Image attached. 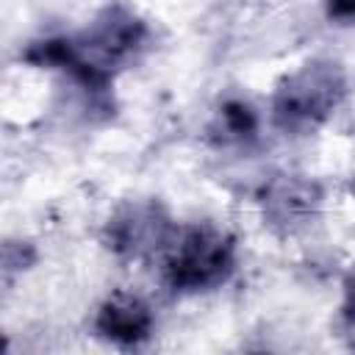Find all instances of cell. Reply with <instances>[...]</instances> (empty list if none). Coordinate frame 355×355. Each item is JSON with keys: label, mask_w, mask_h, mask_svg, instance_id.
<instances>
[{"label": "cell", "mask_w": 355, "mask_h": 355, "mask_svg": "<svg viewBox=\"0 0 355 355\" xmlns=\"http://www.w3.org/2000/svg\"><path fill=\"white\" fill-rule=\"evenodd\" d=\"M75 64L64 75L86 100H105L119 72L133 67L153 42L150 22L128 3L114 0L92 14V19L72 33Z\"/></svg>", "instance_id": "6da1fadb"}, {"label": "cell", "mask_w": 355, "mask_h": 355, "mask_svg": "<svg viewBox=\"0 0 355 355\" xmlns=\"http://www.w3.org/2000/svg\"><path fill=\"white\" fill-rule=\"evenodd\" d=\"M349 75L333 55H311L286 69L266 105L269 125L286 139H302L322 130L347 103Z\"/></svg>", "instance_id": "7a4b0ae2"}, {"label": "cell", "mask_w": 355, "mask_h": 355, "mask_svg": "<svg viewBox=\"0 0 355 355\" xmlns=\"http://www.w3.org/2000/svg\"><path fill=\"white\" fill-rule=\"evenodd\" d=\"M161 283L175 297H202L225 288L239 269V239L216 222H178L155 261Z\"/></svg>", "instance_id": "3957f363"}, {"label": "cell", "mask_w": 355, "mask_h": 355, "mask_svg": "<svg viewBox=\"0 0 355 355\" xmlns=\"http://www.w3.org/2000/svg\"><path fill=\"white\" fill-rule=\"evenodd\" d=\"M178 230V219L161 200L136 197L119 202L103 222L100 241L116 258L128 263L158 261Z\"/></svg>", "instance_id": "277c9868"}, {"label": "cell", "mask_w": 355, "mask_h": 355, "mask_svg": "<svg viewBox=\"0 0 355 355\" xmlns=\"http://www.w3.org/2000/svg\"><path fill=\"white\" fill-rule=\"evenodd\" d=\"M158 327L155 308L147 297L130 288H114L108 291L92 313V333L119 349H136L144 347Z\"/></svg>", "instance_id": "5b68a950"}, {"label": "cell", "mask_w": 355, "mask_h": 355, "mask_svg": "<svg viewBox=\"0 0 355 355\" xmlns=\"http://www.w3.org/2000/svg\"><path fill=\"white\" fill-rule=\"evenodd\" d=\"M263 225L280 236H294L313 225L322 211V189L302 175H277L258 194Z\"/></svg>", "instance_id": "8992f818"}, {"label": "cell", "mask_w": 355, "mask_h": 355, "mask_svg": "<svg viewBox=\"0 0 355 355\" xmlns=\"http://www.w3.org/2000/svg\"><path fill=\"white\" fill-rule=\"evenodd\" d=\"M261 133L263 114L244 94H222L202 122V139L216 153H247L261 141Z\"/></svg>", "instance_id": "52a82bcc"}, {"label": "cell", "mask_w": 355, "mask_h": 355, "mask_svg": "<svg viewBox=\"0 0 355 355\" xmlns=\"http://www.w3.org/2000/svg\"><path fill=\"white\" fill-rule=\"evenodd\" d=\"M338 327L349 347H355V275H349L341 286L338 300Z\"/></svg>", "instance_id": "ba28073f"}, {"label": "cell", "mask_w": 355, "mask_h": 355, "mask_svg": "<svg viewBox=\"0 0 355 355\" xmlns=\"http://www.w3.org/2000/svg\"><path fill=\"white\" fill-rule=\"evenodd\" d=\"M33 261H36V250H33V244H28V241L19 239V255H14V247L6 241V247H3V277L11 280L14 272H25V269H31Z\"/></svg>", "instance_id": "9c48e42d"}, {"label": "cell", "mask_w": 355, "mask_h": 355, "mask_svg": "<svg viewBox=\"0 0 355 355\" xmlns=\"http://www.w3.org/2000/svg\"><path fill=\"white\" fill-rule=\"evenodd\" d=\"M322 14L336 28H355V0H319Z\"/></svg>", "instance_id": "30bf717a"}, {"label": "cell", "mask_w": 355, "mask_h": 355, "mask_svg": "<svg viewBox=\"0 0 355 355\" xmlns=\"http://www.w3.org/2000/svg\"><path fill=\"white\" fill-rule=\"evenodd\" d=\"M349 194L355 197V175H352V180H349Z\"/></svg>", "instance_id": "8fae6325"}]
</instances>
